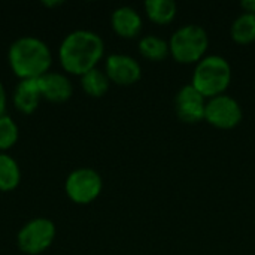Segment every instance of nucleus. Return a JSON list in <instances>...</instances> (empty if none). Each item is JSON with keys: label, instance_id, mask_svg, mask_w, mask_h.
<instances>
[{"label": "nucleus", "instance_id": "obj_1", "mask_svg": "<svg viewBox=\"0 0 255 255\" xmlns=\"http://www.w3.org/2000/svg\"><path fill=\"white\" fill-rule=\"evenodd\" d=\"M103 54V39L97 33L82 28L66 34L58 48V60L63 70L78 76L96 69Z\"/></svg>", "mask_w": 255, "mask_h": 255}, {"label": "nucleus", "instance_id": "obj_2", "mask_svg": "<svg viewBox=\"0 0 255 255\" xmlns=\"http://www.w3.org/2000/svg\"><path fill=\"white\" fill-rule=\"evenodd\" d=\"M7 61L19 79H39L49 72L52 54L48 43L40 37L21 36L10 43Z\"/></svg>", "mask_w": 255, "mask_h": 255}, {"label": "nucleus", "instance_id": "obj_3", "mask_svg": "<svg viewBox=\"0 0 255 255\" xmlns=\"http://www.w3.org/2000/svg\"><path fill=\"white\" fill-rule=\"evenodd\" d=\"M232 81V67L220 55H205L194 69L191 85L206 99L223 94Z\"/></svg>", "mask_w": 255, "mask_h": 255}, {"label": "nucleus", "instance_id": "obj_4", "mask_svg": "<svg viewBox=\"0 0 255 255\" xmlns=\"http://www.w3.org/2000/svg\"><path fill=\"white\" fill-rule=\"evenodd\" d=\"M209 46V37L203 27L196 24H188L178 28L170 40L169 51L178 63L191 64L199 63Z\"/></svg>", "mask_w": 255, "mask_h": 255}, {"label": "nucleus", "instance_id": "obj_5", "mask_svg": "<svg viewBox=\"0 0 255 255\" xmlns=\"http://www.w3.org/2000/svg\"><path fill=\"white\" fill-rule=\"evenodd\" d=\"M57 235L55 224L43 217L27 221L16 235L18 248L27 255L45 253L54 242Z\"/></svg>", "mask_w": 255, "mask_h": 255}, {"label": "nucleus", "instance_id": "obj_6", "mask_svg": "<svg viewBox=\"0 0 255 255\" xmlns=\"http://www.w3.org/2000/svg\"><path fill=\"white\" fill-rule=\"evenodd\" d=\"M103 188V181L99 172L90 167H79L72 170L64 182L67 197L78 205H88L94 202Z\"/></svg>", "mask_w": 255, "mask_h": 255}, {"label": "nucleus", "instance_id": "obj_7", "mask_svg": "<svg viewBox=\"0 0 255 255\" xmlns=\"http://www.w3.org/2000/svg\"><path fill=\"white\" fill-rule=\"evenodd\" d=\"M205 120L211 126L221 130L235 128L242 121L241 105L233 97L226 94L208 99L205 108Z\"/></svg>", "mask_w": 255, "mask_h": 255}, {"label": "nucleus", "instance_id": "obj_8", "mask_svg": "<svg viewBox=\"0 0 255 255\" xmlns=\"http://www.w3.org/2000/svg\"><path fill=\"white\" fill-rule=\"evenodd\" d=\"M105 73L117 85H131L140 79V64L130 55L111 54L105 63Z\"/></svg>", "mask_w": 255, "mask_h": 255}, {"label": "nucleus", "instance_id": "obj_9", "mask_svg": "<svg viewBox=\"0 0 255 255\" xmlns=\"http://www.w3.org/2000/svg\"><path fill=\"white\" fill-rule=\"evenodd\" d=\"M208 99L203 97L193 85H185L179 90L175 99L176 114L184 123H199L205 120V108Z\"/></svg>", "mask_w": 255, "mask_h": 255}, {"label": "nucleus", "instance_id": "obj_10", "mask_svg": "<svg viewBox=\"0 0 255 255\" xmlns=\"http://www.w3.org/2000/svg\"><path fill=\"white\" fill-rule=\"evenodd\" d=\"M42 97L52 103H63L72 97L73 87L67 75L60 72H48L39 78Z\"/></svg>", "mask_w": 255, "mask_h": 255}, {"label": "nucleus", "instance_id": "obj_11", "mask_svg": "<svg viewBox=\"0 0 255 255\" xmlns=\"http://www.w3.org/2000/svg\"><path fill=\"white\" fill-rule=\"evenodd\" d=\"M43 97L39 79H19L12 94L13 106L19 112L27 115L33 114L37 109Z\"/></svg>", "mask_w": 255, "mask_h": 255}, {"label": "nucleus", "instance_id": "obj_12", "mask_svg": "<svg viewBox=\"0 0 255 255\" xmlns=\"http://www.w3.org/2000/svg\"><path fill=\"white\" fill-rule=\"evenodd\" d=\"M111 24L114 31L126 39L136 37L142 30L140 15L130 6H120L112 12Z\"/></svg>", "mask_w": 255, "mask_h": 255}, {"label": "nucleus", "instance_id": "obj_13", "mask_svg": "<svg viewBox=\"0 0 255 255\" xmlns=\"http://www.w3.org/2000/svg\"><path fill=\"white\" fill-rule=\"evenodd\" d=\"M21 182V169L13 157L0 152V191H12Z\"/></svg>", "mask_w": 255, "mask_h": 255}, {"label": "nucleus", "instance_id": "obj_14", "mask_svg": "<svg viewBox=\"0 0 255 255\" xmlns=\"http://www.w3.org/2000/svg\"><path fill=\"white\" fill-rule=\"evenodd\" d=\"M145 12L152 22L169 24L176 15V3L173 0H146Z\"/></svg>", "mask_w": 255, "mask_h": 255}, {"label": "nucleus", "instance_id": "obj_15", "mask_svg": "<svg viewBox=\"0 0 255 255\" xmlns=\"http://www.w3.org/2000/svg\"><path fill=\"white\" fill-rule=\"evenodd\" d=\"M109 78L105 70L93 69L81 76V87L82 90L91 97H102L109 90Z\"/></svg>", "mask_w": 255, "mask_h": 255}, {"label": "nucleus", "instance_id": "obj_16", "mask_svg": "<svg viewBox=\"0 0 255 255\" xmlns=\"http://www.w3.org/2000/svg\"><path fill=\"white\" fill-rule=\"evenodd\" d=\"M232 37L241 45L253 43L255 40V13L244 12L232 24Z\"/></svg>", "mask_w": 255, "mask_h": 255}, {"label": "nucleus", "instance_id": "obj_17", "mask_svg": "<svg viewBox=\"0 0 255 255\" xmlns=\"http://www.w3.org/2000/svg\"><path fill=\"white\" fill-rule=\"evenodd\" d=\"M139 51L145 58L152 60V61H161L170 54L169 43L154 34H148L140 39Z\"/></svg>", "mask_w": 255, "mask_h": 255}, {"label": "nucleus", "instance_id": "obj_18", "mask_svg": "<svg viewBox=\"0 0 255 255\" xmlns=\"http://www.w3.org/2000/svg\"><path fill=\"white\" fill-rule=\"evenodd\" d=\"M19 137V130L16 123L9 115L0 117V152H6L10 149Z\"/></svg>", "mask_w": 255, "mask_h": 255}, {"label": "nucleus", "instance_id": "obj_19", "mask_svg": "<svg viewBox=\"0 0 255 255\" xmlns=\"http://www.w3.org/2000/svg\"><path fill=\"white\" fill-rule=\"evenodd\" d=\"M6 105H7V94H6L4 85H3L1 81H0V117L4 115V112H6Z\"/></svg>", "mask_w": 255, "mask_h": 255}, {"label": "nucleus", "instance_id": "obj_20", "mask_svg": "<svg viewBox=\"0 0 255 255\" xmlns=\"http://www.w3.org/2000/svg\"><path fill=\"white\" fill-rule=\"evenodd\" d=\"M241 6L247 13H255V0H245L241 3Z\"/></svg>", "mask_w": 255, "mask_h": 255}, {"label": "nucleus", "instance_id": "obj_21", "mask_svg": "<svg viewBox=\"0 0 255 255\" xmlns=\"http://www.w3.org/2000/svg\"><path fill=\"white\" fill-rule=\"evenodd\" d=\"M43 6H60L61 1H42Z\"/></svg>", "mask_w": 255, "mask_h": 255}]
</instances>
